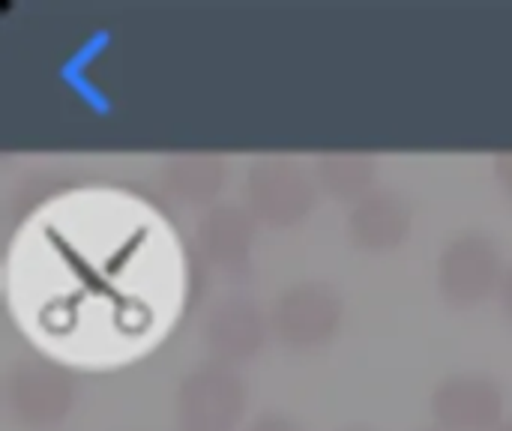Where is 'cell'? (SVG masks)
I'll return each instance as SVG.
<instances>
[{
	"label": "cell",
	"instance_id": "8992f818",
	"mask_svg": "<svg viewBox=\"0 0 512 431\" xmlns=\"http://www.w3.org/2000/svg\"><path fill=\"white\" fill-rule=\"evenodd\" d=\"M429 411L441 431H495L504 423V393L489 375L456 372L438 381Z\"/></svg>",
	"mask_w": 512,
	"mask_h": 431
},
{
	"label": "cell",
	"instance_id": "9a60e30c",
	"mask_svg": "<svg viewBox=\"0 0 512 431\" xmlns=\"http://www.w3.org/2000/svg\"><path fill=\"white\" fill-rule=\"evenodd\" d=\"M495 431H512V417H507V420H504V423H501Z\"/></svg>",
	"mask_w": 512,
	"mask_h": 431
},
{
	"label": "cell",
	"instance_id": "9c48e42d",
	"mask_svg": "<svg viewBox=\"0 0 512 431\" xmlns=\"http://www.w3.org/2000/svg\"><path fill=\"white\" fill-rule=\"evenodd\" d=\"M411 204L396 189H372L348 210V237L357 249L390 252L411 234Z\"/></svg>",
	"mask_w": 512,
	"mask_h": 431
},
{
	"label": "cell",
	"instance_id": "30bf717a",
	"mask_svg": "<svg viewBox=\"0 0 512 431\" xmlns=\"http://www.w3.org/2000/svg\"><path fill=\"white\" fill-rule=\"evenodd\" d=\"M159 180L171 201L183 207L207 210L216 204V195L225 186V159L216 153H204V150L171 153L162 159Z\"/></svg>",
	"mask_w": 512,
	"mask_h": 431
},
{
	"label": "cell",
	"instance_id": "8fae6325",
	"mask_svg": "<svg viewBox=\"0 0 512 431\" xmlns=\"http://www.w3.org/2000/svg\"><path fill=\"white\" fill-rule=\"evenodd\" d=\"M315 183L333 201L357 204L363 195L375 189L378 159L363 150H327L315 156Z\"/></svg>",
	"mask_w": 512,
	"mask_h": 431
},
{
	"label": "cell",
	"instance_id": "6da1fadb",
	"mask_svg": "<svg viewBox=\"0 0 512 431\" xmlns=\"http://www.w3.org/2000/svg\"><path fill=\"white\" fill-rule=\"evenodd\" d=\"M318 201V183L309 168L285 153L255 156L243 180L246 210L270 228L300 225Z\"/></svg>",
	"mask_w": 512,
	"mask_h": 431
},
{
	"label": "cell",
	"instance_id": "3957f363",
	"mask_svg": "<svg viewBox=\"0 0 512 431\" xmlns=\"http://www.w3.org/2000/svg\"><path fill=\"white\" fill-rule=\"evenodd\" d=\"M345 303L327 282L288 285L270 306L273 336L294 351H315L336 339L342 327Z\"/></svg>",
	"mask_w": 512,
	"mask_h": 431
},
{
	"label": "cell",
	"instance_id": "7a4b0ae2",
	"mask_svg": "<svg viewBox=\"0 0 512 431\" xmlns=\"http://www.w3.org/2000/svg\"><path fill=\"white\" fill-rule=\"evenodd\" d=\"M3 399L18 426L57 429L75 405V375L48 357H21L6 369Z\"/></svg>",
	"mask_w": 512,
	"mask_h": 431
},
{
	"label": "cell",
	"instance_id": "277c9868",
	"mask_svg": "<svg viewBox=\"0 0 512 431\" xmlns=\"http://www.w3.org/2000/svg\"><path fill=\"white\" fill-rule=\"evenodd\" d=\"M501 252L489 234L462 231L438 255L435 282L450 306L471 309L501 291Z\"/></svg>",
	"mask_w": 512,
	"mask_h": 431
},
{
	"label": "cell",
	"instance_id": "5bb4252c",
	"mask_svg": "<svg viewBox=\"0 0 512 431\" xmlns=\"http://www.w3.org/2000/svg\"><path fill=\"white\" fill-rule=\"evenodd\" d=\"M501 306H504V315L512 321V264L504 270V279H501Z\"/></svg>",
	"mask_w": 512,
	"mask_h": 431
},
{
	"label": "cell",
	"instance_id": "4fadbf2b",
	"mask_svg": "<svg viewBox=\"0 0 512 431\" xmlns=\"http://www.w3.org/2000/svg\"><path fill=\"white\" fill-rule=\"evenodd\" d=\"M492 168H495V177L504 189V195L512 201V150H504V153H495L492 159Z\"/></svg>",
	"mask_w": 512,
	"mask_h": 431
},
{
	"label": "cell",
	"instance_id": "ac0fdd59",
	"mask_svg": "<svg viewBox=\"0 0 512 431\" xmlns=\"http://www.w3.org/2000/svg\"><path fill=\"white\" fill-rule=\"evenodd\" d=\"M420 431H441V429H420Z\"/></svg>",
	"mask_w": 512,
	"mask_h": 431
},
{
	"label": "cell",
	"instance_id": "7c38bea8",
	"mask_svg": "<svg viewBox=\"0 0 512 431\" xmlns=\"http://www.w3.org/2000/svg\"><path fill=\"white\" fill-rule=\"evenodd\" d=\"M246 431H300V426L291 420V417H285V414H276V411H267V414H258Z\"/></svg>",
	"mask_w": 512,
	"mask_h": 431
},
{
	"label": "cell",
	"instance_id": "2e32d148",
	"mask_svg": "<svg viewBox=\"0 0 512 431\" xmlns=\"http://www.w3.org/2000/svg\"><path fill=\"white\" fill-rule=\"evenodd\" d=\"M180 431H225V429H195V426H180Z\"/></svg>",
	"mask_w": 512,
	"mask_h": 431
},
{
	"label": "cell",
	"instance_id": "ba28073f",
	"mask_svg": "<svg viewBox=\"0 0 512 431\" xmlns=\"http://www.w3.org/2000/svg\"><path fill=\"white\" fill-rule=\"evenodd\" d=\"M255 228L258 219L246 210V204H213L195 222V249L210 267L231 276L243 273L255 246Z\"/></svg>",
	"mask_w": 512,
	"mask_h": 431
},
{
	"label": "cell",
	"instance_id": "e0dca14e",
	"mask_svg": "<svg viewBox=\"0 0 512 431\" xmlns=\"http://www.w3.org/2000/svg\"><path fill=\"white\" fill-rule=\"evenodd\" d=\"M342 431H369V429H360V426H351V429H342Z\"/></svg>",
	"mask_w": 512,
	"mask_h": 431
},
{
	"label": "cell",
	"instance_id": "52a82bcc",
	"mask_svg": "<svg viewBox=\"0 0 512 431\" xmlns=\"http://www.w3.org/2000/svg\"><path fill=\"white\" fill-rule=\"evenodd\" d=\"M270 333V318L246 294H222L204 315L201 336L216 363L237 366L252 360Z\"/></svg>",
	"mask_w": 512,
	"mask_h": 431
},
{
	"label": "cell",
	"instance_id": "5b68a950",
	"mask_svg": "<svg viewBox=\"0 0 512 431\" xmlns=\"http://www.w3.org/2000/svg\"><path fill=\"white\" fill-rule=\"evenodd\" d=\"M174 411L180 426L234 431L246 414V384L234 366L207 360L180 378Z\"/></svg>",
	"mask_w": 512,
	"mask_h": 431
}]
</instances>
